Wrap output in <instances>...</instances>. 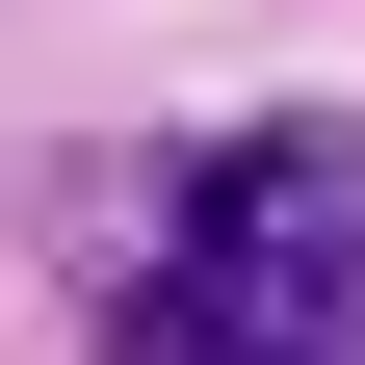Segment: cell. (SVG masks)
Masks as SVG:
<instances>
[{
  "label": "cell",
  "instance_id": "6da1fadb",
  "mask_svg": "<svg viewBox=\"0 0 365 365\" xmlns=\"http://www.w3.org/2000/svg\"><path fill=\"white\" fill-rule=\"evenodd\" d=\"M105 365H365V130L287 105V130H209L130 235V313Z\"/></svg>",
  "mask_w": 365,
  "mask_h": 365
}]
</instances>
